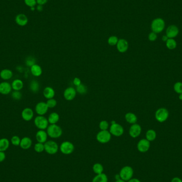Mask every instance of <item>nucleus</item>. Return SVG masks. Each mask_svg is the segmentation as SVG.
<instances>
[{"label":"nucleus","instance_id":"nucleus-37","mask_svg":"<svg viewBox=\"0 0 182 182\" xmlns=\"http://www.w3.org/2000/svg\"><path fill=\"white\" fill-rule=\"evenodd\" d=\"M25 64L27 67H31L32 65H34L36 64L35 59L34 57H27L26 60H25Z\"/></svg>","mask_w":182,"mask_h":182},{"label":"nucleus","instance_id":"nucleus-5","mask_svg":"<svg viewBox=\"0 0 182 182\" xmlns=\"http://www.w3.org/2000/svg\"><path fill=\"white\" fill-rule=\"evenodd\" d=\"M34 125L39 130H45L47 129L49 126V122L48 119L44 116H39L35 118L34 120Z\"/></svg>","mask_w":182,"mask_h":182},{"label":"nucleus","instance_id":"nucleus-2","mask_svg":"<svg viewBox=\"0 0 182 182\" xmlns=\"http://www.w3.org/2000/svg\"><path fill=\"white\" fill-rule=\"evenodd\" d=\"M46 132L49 138H58L62 135V129L57 124H50L46 129Z\"/></svg>","mask_w":182,"mask_h":182},{"label":"nucleus","instance_id":"nucleus-41","mask_svg":"<svg viewBox=\"0 0 182 182\" xmlns=\"http://www.w3.org/2000/svg\"><path fill=\"white\" fill-rule=\"evenodd\" d=\"M46 104L48 106L49 108H55V107L57 106V102L55 99H48L46 101Z\"/></svg>","mask_w":182,"mask_h":182},{"label":"nucleus","instance_id":"nucleus-46","mask_svg":"<svg viewBox=\"0 0 182 182\" xmlns=\"http://www.w3.org/2000/svg\"><path fill=\"white\" fill-rule=\"evenodd\" d=\"M48 0H36L38 5H43L48 2Z\"/></svg>","mask_w":182,"mask_h":182},{"label":"nucleus","instance_id":"nucleus-1","mask_svg":"<svg viewBox=\"0 0 182 182\" xmlns=\"http://www.w3.org/2000/svg\"><path fill=\"white\" fill-rule=\"evenodd\" d=\"M166 27V23L161 18H155L151 23V29L152 32L156 34H159L163 32Z\"/></svg>","mask_w":182,"mask_h":182},{"label":"nucleus","instance_id":"nucleus-53","mask_svg":"<svg viewBox=\"0 0 182 182\" xmlns=\"http://www.w3.org/2000/svg\"><path fill=\"white\" fill-rule=\"evenodd\" d=\"M179 99L180 100H182V93L179 94Z\"/></svg>","mask_w":182,"mask_h":182},{"label":"nucleus","instance_id":"nucleus-49","mask_svg":"<svg viewBox=\"0 0 182 182\" xmlns=\"http://www.w3.org/2000/svg\"><path fill=\"white\" fill-rule=\"evenodd\" d=\"M169 39V38L167 37V36L166 35H164L163 36V37H162V40L164 42H166Z\"/></svg>","mask_w":182,"mask_h":182},{"label":"nucleus","instance_id":"nucleus-30","mask_svg":"<svg viewBox=\"0 0 182 182\" xmlns=\"http://www.w3.org/2000/svg\"><path fill=\"white\" fill-rule=\"evenodd\" d=\"M145 137H146V139L148 140V141H153L154 140H156L157 138V133L156 131H154L153 129H148L146 133Z\"/></svg>","mask_w":182,"mask_h":182},{"label":"nucleus","instance_id":"nucleus-19","mask_svg":"<svg viewBox=\"0 0 182 182\" xmlns=\"http://www.w3.org/2000/svg\"><path fill=\"white\" fill-rule=\"evenodd\" d=\"M15 21L16 23L20 26H25L28 23L29 19L25 14L20 13L16 16Z\"/></svg>","mask_w":182,"mask_h":182},{"label":"nucleus","instance_id":"nucleus-55","mask_svg":"<svg viewBox=\"0 0 182 182\" xmlns=\"http://www.w3.org/2000/svg\"><path fill=\"white\" fill-rule=\"evenodd\" d=\"M30 9H31V10H35V8L34 7H32V8H30Z\"/></svg>","mask_w":182,"mask_h":182},{"label":"nucleus","instance_id":"nucleus-25","mask_svg":"<svg viewBox=\"0 0 182 182\" xmlns=\"http://www.w3.org/2000/svg\"><path fill=\"white\" fill-rule=\"evenodd\" d=\"M10 142L7 138H2L0 139V151L4 152L7 150L10 147Z\"/></svg>","mask_w":182,"mask_h":182},{"label":"nucleus","instance_id":"nucleus-24","mask_svg":"<svg viewBox=\"0 0 182 182\" xmlns=\"http://www.w3.org/2000/svg\"><path fill=\"white\" fill-rule=\"evenodd\" d=\"M43 94L44 96L48 100L55 97V91L51 87L47 86L44 89Z\"/></svg>","mask_w":182,"mask_h":182},{"label":"nucleus","instance_id":"nucleus-45","mask_svg":"<svg viewBox=\"0 0 182 182\" xmlns=\"http://www.w3.org/2000/svg\"><path fill=\"white\" fill-rule=\"evenodd\" d=\"M6 158V154L4 152L0 151V163H2L5 160Z\"/></svg>","mask_w":182,"mask_h":182},{"label":"nucleus","instance_id":"nucleus-39","mask_svg":"<svg viewBox=\"0 0 182 182\" xmlns=\"http://www.w3.org/2000/svg\"><path fill=\"white\" fill-rule=\"evenodd\" d=\"M109 127V124L106 120H102L99 124V128L101 131H106Z\"/></svg>","mask_w":182,"mask_h":182},{"label":"nucleus","instance_id":"nucleus-26","mask_svg":"<svg viewBox=\"0 0 182 182\" xmlns=\"http://www.w3.org/2000/svg\"><path fill=\"white\" fill-rule=\"evenodd\" d=\"M29 90L31 92L34 93H37L39 92L40 89V85L39 82L36 80H32L31 81L29 85Z\"/></svg>","mask_w":182,"mask_h":182},{"label":"nucleus","instance_id":"nucleus-23","mask_svg":"<svg viewBox=\"0 0 182 182\" xmlns=\"http://www.w3.org/2000/svg\"><path fill=\"white\" fill-rule=\"evenodd\" d=\"M11 84L13 90L18 91H20L22 89H23V86H24L23 81L20 79H16L13 80Z\"/></svg>","mask_w":182,"mask_h":182},{"label":"nucleus","instance_id":"nucleus-11","mask_svg":"<svg viewBox=\"0 0 182 182\" xmlns=\"http://www.w3.org/2000/svg\"><path fill=\"white\" fill-rule=\"evenodd\" d=\"M179 27L175 25H171L167 28L166 35L169 39H174L179 35Z\"/></svg>","mask_w":182,"mask_h":182},{"label":"nucleus","instance_id":"nucleus-14","mask_svg":"<svg viewBox=\"0 0 182 182\" xmlns=\"http://www.w3.org/2000/svg\"><path fill=\"white\" fill-rule=\"evenodd\" d=\"M11 84L7 81H2L0 83V94L7 96L12 92Z\"/></svg>","mask_w":182,"mask_h":182},{"label":"nucleus","instance_id":"nucleus-21","mask_svg":"<svg viewBox=\"0 0 182 182\" xmlns=\"http://www.w3.org/2000/svg\"><path fill=\"white\" fill-rule=\"evenodd\" d=\"M13 73L9 69H3L0 71V78L4 81H7L13 78Z\"/></svg>","mask_w":182,"mask_h":182},{"label":"nucleus","instance_id":"nucleus-12","mask_svg":"<svg viewBox=\"0 0 182 182\" xmlns=\"http://www.w3.org/2000/svg\"><path fill=\"white\" fill-rule=\"evenodd\" d=\"M49 109V108H48L46 102H39L37 103L36 105L35 110L37 115L39 116H44L47 113Z\"/></svg>","mask_w":182,"mask_h":182},{"label":"nucleus","instance_id":"nucleus-51","mask_svg":"<svg viewBox=\"0 0 182 182\" xmlns=\"http://www.w3.org/2000/svg\"><path fill=\"white\" fill-rule=\"evenodd\" d=\"M115 179H116V180H118L119 179H121L119 174H116V175H115Z\"/></svg>","mask_w":182,"mask_h":182},{"label":"nucleus","instance_id":"nucleus-8","mask_svg":"<svg viewBox=\"0 0 182 182\" xmlns=\"http://www.w3.org/2000/svg\"><path fill=\"white\" fill-rule=\"evenodd\" d=\"M169 117V112L166 108H159L156 111L155 118L158 122H164L167 120Z\"/></svg>","mask_w":182,"mask_h":182},{"label":"nucleus","instance_id":"nucleus-43","mask_svg":"<svg viewBox=\"0 0 182 182\" xmlns=\"http://www.w3.org/2000/svg\"><path fill=\"white\" fill-rule=\"evenodd\" d=\"M157 38V34H156L154 32H151L150 33L148 34V39L151 42H154V41H156Z\"/></svg>","mask_w":182,"mask_h":182},{"label":"nucleus","instance_id":"nucleus-9","mask_svg":"<svg viewBox=\"0 0 182 182\" xmlns=\"http://www.w3.org/2000/svg\"><path fill=\"white\" fill-rule=\"evenodd\" d=\"M109 132L112 135L116 137H119L124 134V128L120 124L116 122L115 124H111L110 126Z\"/></svg>","mask_w":182,"mask_h":182},{"label":"nucleus","instance_id":"nucleus-6","mask_svg":"<svg viewBox=\"0 0 182 182\" xmlns=\"http://www.w3.org/2000/svg\"><path fill=\"white\" fill-rule=\"evenodd\" d=\"M59 150L62 154L69 155L74 151L75 146L71 142L64 141L60 144Z\"/></svg>","mask_w":182,"mask_h":182},{"label":"nucleus","instance_id":"nucleus-3","mask_svg":"<svg viewBox=\"0 0 182 182\" xmlns=\"http://www.w3.org/2000/svg\"><path fill=\"white\" fill-rule=\"evenodd\" d=\"M134 173V169L132 167L125 166L120 169L119 174L120 175L121 179L126 182H127L128 180L133 178Z\"/></svg>","mask_w":182,"mask_h":182},{"label":"nucleus","instance_id":"nucleus-10","mask_svg":"<svg viewBox=\"0 0 182 182\" xmlns=\"http://www.w3.org/2000/svg\"><path fill=\"white\" fill-rule=\"evenodd\" d=\"M150 148V142L148 141L146 138L140 140L137 144V148L139 152L145 153L148 151Z\"/></svg>","mask_w":182,"mask_h":182},{"label":"nucleus","instance_id":"nucleus-18","mask_svg":"<svg viewBox=\"0 0 182 182\" xmlns=\"http://www.w3.org/2000/svg\"><path fill=\"white\" fill-rule=\"evenodd\" d=\"M35 138L37 142L44 144L48 140V133L45 130H39L36 134Z\"/></svg>","mask_w":182,"mask_h":182},{"label":"nucleus","instance_id":"nucleus-15","mask_svg":"<svg viewBox=\"0 0 182 182\" xmlns=\"http://www.w3.org/2000/svg\"><path fill=\"white\" fill-rule=\"evenodd\" d=\"M21 116L23 120L26 122H29L34 117V111L32 108L28 107L24 108L21 112Z\"/></svg>","mask_w":182,"mask_h":182},{"label":"nucleus","instance_id":"nucleus-50","mask_svg":"<svg viewBox=\"0 0 182 182\" xmlns=\"http://www.w3.org/2000/svg\"><path fill=\"white\" fill-rule=\"evenodd\" d=\"M37 10L39 11H42L43 10V5H38L37 7Z\"/></svg>","mask_w":182,"mask_h":182},{"label":"nucleus","instance_id":"nucleus-28","mask_svg":"<svg viewBox=\"0 0 182 182\" xmlns=\"http://www.w3.org/2000/svg\"><path fill=\"white\" fill-rule=\"evenodd\" d=\"M92 182H108L107 175L104 173L96 175L92 179Z\"/></svg>","mask_w":182,"mask_h":182},{"label":"nucleus","instance_id":"nucleus-20","mask_svg":"<svg viewBox=\"0 0 182 182\" xmlns=\"http://www.w3.org/2000/svg\"><path fill=\"white\" fill-rule=\"evenodd\" d=\"M33 142L30 138L25 136L22 138L20 144V147L23 150H28L32 147Z\"/></svg>","mask_w":182,"mask_h":182},{"label":"nucleus","instance_id":"nucleus-33","mask_svg":"<svg viewBox=\"0 0 182 182\" xmlns=\"http://www.w3.org/2000/svg\"><path fill=\"white\" fill-rule=\"evenodd\" d=\"M34 150L37 153H41L44 151V144L37 142L34 145Z\"/></svg>","mask_w":182,"mask_h":182},{"label":"nucleus","instance_id":"nucleus-52","mask_svg":"<svg viewBox=\"0 0 182 182\" xmlns=\"http://www.w3.org/2000/svg\"><path fill=\"white\" fill-rule=\"evenodd\" d=\"M115 182H127L125 181V180H122V179H119L118 180H116Z\"/></svg>","mask_w":182,"mask_h":182},{"label":"nucleus","instance_id":"nucleus-17","mask_svg":"<svg viewBox=\"0 0 182 182\" xmlns=\"http://www.w3.org/2000/svg\"><path fill=\"white\" fill-rule=\"evenodd\" d=\"M117 49L120 53H125L127 51L129 44L127 40L125 39H119L117 43Z\"/></svg>","mask_w":182,"mask_h":182},{"label":"nucleus","instance_id":"nucleus-34","mask_svg":"<svg viewBox=\"0 0 182 182\" xmlns=\"http://www.w3.org/2000/svg\"><path fill=\"white\" fill-rule=\"evenodd\" d=\"M23 96V94L20 91H13V92H11V97L14 100H21Z\"/></svg>","mask_w":182,"mask_h":182},{"label":"nucleus","instance_id":"nucleus-44","mask_svg":"<svg viewBox=\"0 0 182 182\" xmlns=\"http://www.w3.org/2000/svg\"><path fill=\"white\" fill-rule=\"evenodd\" d=\"M73 84H74L76 87L78 86L81 84V80L78 77H75L73 80Z\"/></svg>","mask_w":182,"mask_h":182},{"label":"nucleus","instance_id":"nucleus-54","mask_svg":"<svg viewBox=\"0 0 182 182\" xmlns=\"http://www.w3.org/2000/svg\"><path fill=\"white\" fill-rule=\"evenodd\" d=\"M116 122H115V120H112V122H111V124H115Z\"/></svg>","mask_w":182,"mask_h":182},{"label":"nucleus","instance_id":"nucleus-27","mask_svg":"<svg viewBox=\"0 0 182 182\" xmlns=\"http://www.w3.org/2000/svg\"><path fill=\"white\" fill-rule=\"evenodd\" d=\"M125 118L127 122L131 124H136L138 121V117L136 115L132 112H128L126 113L125 116Z\"/></svg>","mask_w":182,"mask_h":182},{"label":"nucleus","instance_id":"nucleus-29","mask_svg":"<svg viewBox=\"0 0 182 182\" xmlns=\"http://www.w3.org/2000/svg\"><path fill=\"white\" fill-rule=\"evenodd\" d=\"M60 119V116L57 112H52L48 117L49 123L50 124H56Z\"/></svg>","mask_w":182,"mask_h":182},{"label":"nucleus","instance_id":"nucleus-38","mask_svg":"<svg viewBox=\"0 0 182 182\" xmlns=\"http://www.w3.org/2000/svg\"><path fill=\"white\" fill-rule=\"evenodd\" d=\"M118 39L117 36H112L108 39V44L111 45V46H115L116 45L117 43L118 42Z\"/></svg>","mask_w":182,"mask_h":182},{"label":"nucleus","instance_id":"nucleus-35","mask_svg":"<svg viewBox=\"0 0 182 182\" xmlns=\"http://www.w3.org/2000/svg\"><path fill=\"white\" fill-rule=\"evenodd\" d=\"M76 92H78L81 94H85L87 92V88L85 85L81 84V85L76 87Z\"/></svg>","mask_w":182,"mask_h":182},{"label":"nucleus","instance_id":"nucleus-4","mask_svg":"<svg viewBox=\"0 0 182 182\" xmlns=\"http://www.w3.org/2000/svg\"><path fill=\"white\" fill-rule=\"evenodd\" d=\"M59 150V147L57 142L49 140L44 143V151L50 155H53L57 153Z\"/></svg>","mask_w":182,"mask_h":182},{"label":"nucleus","instance_id":"nucleus-7","mask_svg":"<svg viewBox=\"0 0 182 182\" xmlns=\"http://www.w3.org/2000/svg\"><path fill=\"white\" fill-rule=\"evenodd\" d=\"M112 136L111 133H110L109 131H108V130L106 131L101 130L96 135V140L99 143L106 144L109 142L112 139Z\"/></svg>","mask_w":182,"mask_h":182},{"label":"nucleus","instance_id":"nucleus-31","mask_svg":"<svg viewBox=\"0 0 182 182\" xmlns=\"http://www.w3.org/2000/svg\"><path fill=\"white\" fill-rule=\"evenodd\" d=\"M92 169L94 173L96 174V175H97L103 173L104 167L103 166L102 164L100 163H96L93 164Z\"/></svg>","mask_w":182,"mask_h":182},{"label":"nucleus","instance_id":"nucleus-42","mask_svg":"<svg viewBox=\"0 0 182 182\" xmlns=\"http://www.w3.org/2000/svg\"><path fill=\"white\" fill-rule=\"evenodd\" d=\"M25 4L29 7H34L37 4L36 0H24Z\"/></svg>","mask_w":182,"mask_h":182},{"label":"nucleus","instance_id":"nucleus-36","mask_svg":"<svg viewBox=\"0 0 182 182\" xmlns=\"http://www.w3.org/2000/svg\"><path fill=\"white\" fill-rule=\"evenodd\" d=\"M20 142H21V139L17 135H14L11 138L10 142L14 146H19L20 144Z\"/></svg>","mask_w":182,"mask_h":182},{"label":"nucleus","instance_id":"nucleus-22","mask_svg":"<svg viewBox=\"0 0 182 182\" xmlns=\"http://www.w3.org/2000/svg\"><path fill=\"white\" fill-rule=\"evenodd\" d=\"M30 73L33 76L35 77H39L42 74L43 70L42 68L40 65L35 64L33 65H32L30 67Z\"/></svg>","mask_w":182,"mask_h":182},{"label":"nucleus","instance_id":"nucleus-47","mask_svg":"<svg viewBox=\"0 0 182 182\" xmlns=\"http://www.w3.org/2000/svg\"><path fill=\"white\" fill-rule=\"evenodd\" d=\"M171 182H182V179L178 177H174L171 180Z\"/></svg>","mask_w":182,"mask_h":182},{"label":"nucleus","instance_id":"nucleus-16","mask_svg":"<svg viewBox=\"0 0 182 182\" xmlns=\"http://www.w3.org/2000/svg\"><path fill=\"white\" fill-rule=\"evenodd\" d=\"M76 89L73 87H69L64 91V96L66 100L72 101L76 97Z\"/></svg>","mask_w":182,"mask_h":182},{"label":"nucleus","instance_id":"nucleus-40","mask_svg":"<svg viewBox=\"0 0 182 182\" xmlns=\"http://www.w3.org/2000/svg\"><path fill=\"white\" fill-rule=\"evenodd\" d=\"M174 89L177 93L180 94L182 93V83L180 81L176 82L174 85Z\"/></svg>","mask_w":182,"mask_h":182},{"label":"nucleus","instance_id":"nucleus-48","mask_svg":"<svg viewBox=\"0 0 182 182\" xmlns=\"http://www.w3.org/2000/svg\"><path fill=\"white\" fill-rule=\"evenodd\" d=\"M127 182H141L139 179H136V178H132L129 180H128Z\"/></svg>","mask_w":182,"mask_h":182},{"label":"nucleus","instance_id":"nucleus-32","mask_svg":"<svg viewBox=\"0 0 182 182\" xmlns=\"http://www.w3.org/2000/svg\"><path fill=\"white\" fill-rule=\"evenodd\" d=\"M166 45L168 49H175L177 46V42L174 39H169L166 42Z\"/></svg>","mask_w":182,"mask_h":182},{"label":"nucleus","instance_id":"nucleus-13","mask_svg":"<svg viewBox=\"0 0 182 182\" xmlns=\"http://www.w3.org/2000/svg\"><path fill=\"white\" fill-rule=\"evenodd\" d=\"M142 128L139 124H132L129 129V134L132 138H138L141 134Z\"/></svg>","mask_w":182,"mask_h":182}]
</instances>
